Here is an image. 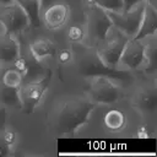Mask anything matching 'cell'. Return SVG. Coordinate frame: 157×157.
<instances>
[{"label":"cell","mask_w":157,"mask_h":157,"mask_svg":"<svg viewBox=\"0 0 157 157\" xmlns=\"http://www.w3.org/2000/svg\"><path fill=\"white\" fill-rule=\"evenodd\" d=\"M96 107L94 102L83 98H66L59 102L52 114V125L60 135L74 136L83 126Z\"/></svg>","instance_id":"1"},{"label":"cell","mask_w":157,"mask_h":157,"mask_svg":"<svg viewBox=\"0 0 157 157\" xmlns=\"http://www.w3.org/2000/svg\"><path fill=\"white\" fill-rule=\"evenodd\" d=\"M87 96L94 103L110 104L119 101L123 96L121 87L118 86L109 76H91L88 77Z\"/></svg>","instance_id":"2"},{"label":"cell","mask_w":157,"mask_h":157,"mask_svg":"<svg viewBox=\"0 0 157 157\" xmlns=\"http://www.w3.org/2000/svg\"><path fill=\"white\" fill-rule=\"evenodd\" d=\"M77 66H78V71L86 77L103 75V76H109L112 78H125L126 76H129V74L121 69L117 70L107 66L101 60L97 52H91V50H86L80 55Z\"/></svg>","instance_id":"3"},{"label":"cell","mask_w":157,"mask_h":157,"mask_svg":"<svg viewBox=\"0 0 157 157\" xmlns=\"http://www.w3.org/2000/svg\"><path fill=\"white\" fill-rule=\"evenodd\" d=\"M52 72H47L40 80H33L27 83H22L18 87V97L21 101V109L26 113H32L34 108L40 103L44 97L48 86L50 83Z\"/></svg>","instance_id":"4"},{"label":"cell","mask_w":157,"mask_h":157,"mask_svg":"<svg viewBox=\"0 0 157 157\" xmlns=\"http://www.w3.org/2000/svg\"><path fill=\"white\" fill-rule=\"evenodd\" d=\"M128 39L129 37H126L124 33L118 31L115 27H112L107 33L102 47L97 50V54L101 58V60L107 66L117 69L121 52Z\"/></svg>","instance_id":"5"},{"label":"cell","mask_w":157,"mask_h":157,"mask_svg":"<svg viewBox=\"0 0 157 157\" xmlns=\"http://www.w3.org/2000/svg\"><path fill=\"white\" fill-rule=\"evenodd\" d=\"M145 4L146 2L140 4L130 10L121 11V12L107 11L113 27H115L118 31L124 33L126 37L132 38L139 31V27H140V23L142 20V15H144Z\"/></svg>","instance_id":"6"},{"label":"cell","mask_w":157,"mask_h":157,"mask_svg":"<svg viewBox=\"0 0 157 157\" xmlns=\"http://www.w3.org/2000/svg\"><path fill=\"white\" fill-rule=\"evenodd\" d=\"M31 25L29 17L26 11L17 4L12 2L6 5L0 11V26L5 28L6 34H13L26 29Z\"/></svg>","instance_id":"7"},{"label":"cell","mask_w":157,"mask_h":157,"mask_svg":"<svg viewBox=\"0 0 157 157\" xmlns=\"http://www.w3.org/2000/svg\"><path fill=\"white\" fill-rule=\"evenodd\" d=\"M86 16H87L86 28L88 34L91 36L92 39L97 42H103L107 33L113 27L107 11L94 5L90 9H86Z\"/></svg>","instance_id":"8"},{"label":"cell","mask_w":157,"mask_h":157,"mask_svg":"<svg viewBox=\"0 0 157 157\" xmlns=\"http://www.w3.org/2000/svg\"><path fill=\"white\" fill-rule=\"evenodd\" d=\"M145 64V44L134 38H129L124 45L118 65L128 70H137Z\"/></svg>","instance_id":"9"},{"label":"cell","mask_w":157,"mask_h":157,"mask_svg":"<svg viewBox=\"0 0 157 157\" xmlns=\"http://www.w3.org/2000/svg\"><path fill=\"white\" fill-rule=\"evenodd\" d=\"M70 6L64 2H55L49 5L43 13V23L48 29L55 31L61 28L69 20Z\"/></svg>","instance_id":"10"},{"label":"cell","mask_w":157,"mask_h":157,"mask_svg":"<svg viewBox=\"0 0 157 157\" xmlns=\"http://www.w3.org/2000/svg\"><path fill=\"white\" fill-rule=\"evenodd\" d=\"M157 29V12H156V7L148 4H145L144 7V15H142V20L139 27L137 33L132 37L134 39H146L151 36H153L156 33Z\"/></svg>","instance_id":"11"},{"label":"cell","mask_w":157,"mask_h":157,"mask_svg":"<svg viewBox=\"0 0 157 157\" xmlns=\"http://www.w3.org/2000/svg\"><path fill=\"white\" fill-rule=\"evenodd\" d=\"M21 55V44L12 34H5L0 38V63L13 64Z\"/></svg>","instance_id":"12"},{"label":"cell","mask_w":157,"mask_h":157,"mask_svg":"<svg viewBox=\"0 0 157 157\" xmlns=\"http://www.w3.org/2000/svg\"><path fill=\"white\" fill-rule=\"evenodd\" d=\"M157 103L156 91L153 88H141L135 92L131 98V104L140 112H152Z\"/></svg>","instance_id":"13"},{"label":"cell","mask_w":157,"mask_h":157,"mask_svg":"<svg viewBox=\"0 0 157 157\" xmlns=\"http://www.w3.org/2000/svg\"><path fill=\"white\" fill-rule=\"evenodd\" d=\"M56 48L55 44L48 38H38L29 44V53L36 61H42L54 55Z\"/></svg>","instance_id":"14"},{"label":"cell","mask_w":157,"mask_h":157,"mask_svg":"<svg viewBox=\"0 0 157 157\" xmlns=\"http://www.w3.org/2000/svg\"><path fill=\"white\" fill-rule=\"evenodd\" d=\"M103 124L110 132H121L126 126V117L119 109H110L104 114Z\"/></svg>","instance_id":"15"},{"label":"cell","mask_w":157,"mask_h":157,"mask_svg":"<svg viewBox=\"0 0 157 157\" xmlns=\"http://www.w3.org/2000/svg\"><path fill=\"white\" fill-rule=\"evenodd\" d=\"M28 15L31 25L33 27H38L40 23V9H42V0H15Z\"/></svg>","instance_id":"16"},{"label":"cell","mask_w":157,"mask_h":157,"mask_svg":"<svg viewBox=\"0 0 157 157\" xmlns=\"http://www.w3.org/2000/svg\"><path fill=\"white\" fill-rule=\"evenodd\" d=\"M0 102L6 108H20L21 109V101L18 97V88L11 87H2L0 91Z\"/></svg>","instance_id":"17"},{"label":"cell","mask_w":157,"mask_h":157,"mask_svg":"<svg viewBox=\"0 0 157 157\" xmlns=\"http://www.w3.org/2000/svg\"><path fill=\"white\" fill-rule=\"evenodd\" d=\"M23 75L17 70V69H7L4 75H2V85L5 87H11V88H18L23 83Z\"/></svg>","instance_id":"18"},{"label":"cell","mask_w":157,"mask_h":157,"mask_svg":"<svg viewBox=\"0 0 157 157\" xmlns=\"http://www.w3.org/2000/svg\"><path fill=\"white\" fill-rule=\"evenodd\" d=\"M94 4L103 9L104 11L109 12H121L124 11V2L123 0H94Z\"/></svg>","instance_id":"19"},{"label":"cell","mask_w":157,"mask_h":157,"mask_svg":"<svg viewBox=\"0 0 157 157\" xmlns=\"http://www.w3.org/2000/svg\"><path fill=\"white\" fill-rule=\"evenodd\" d=\"M67 39L72 43H81L86 37V31L82 26L72 25L67 29Z\"/></svg>","instance_id":"20"},{"label":"cell","mask_w":157,"mask_h":157,"mask_svg":"<svg viewBox=\"0 0 157 157\" xmlns=\"http://www.w3.org/2000/svg\"><path fill=\"white\" fill-rule=\"evenodd\" d=\"M0 132H1L0 135H1L2 141L6 144L9 148H11L17 142V132L12 128H4Z\"/></svg>","instance_id":"21"},{"label":"cell","mask_w":157,"mask_h":157,"mask_svg":"<svg viewBox=\"0 0 157 157\" xmlns=\"http://www.w3.org/2000/svg\"><path fill=\"white\" fill-rule=\"evenodd\" d=\"M56 58H58V61L60 64H69V63L72 61L74 54H72V52L70 49H61V50L58 52Z\"/></svg>","instance_id":"22"},{"label":"cell","mask_w":157,"mask_h":157,"mask_svg":"<svg viewBox=\"0 0 157 157\" xmlns=\"http://www.w3.org/2000/svg\"><path fill=\"white\" fill-rule=\"evenodd\" d=\"M123 2H124V11H126V10H130V9L140 5V4H144L145 0H123Z\"/></svg>","instance_id":"23"},{"label":"cell","mask_w":157,"mask_h":157,"mask_svg":"<svg viewBox=\"0 0 157 157\" xmlns=\"http://www.w3.org/2000/svg\"><path fill=\"white\" fill-rule=\"evenodd\" d=\"M137 136H139L140 139H147V137H150L148 126H146V125L140 126V128H139V130H137Z\"/></svg>","instance_id":"24"},{"label":"cell","mask_w":157,"mask_h":157,"mask_svg":"<svg viewBox=\"0 0 157 157\" xmlns=\"http://www.w3.org/2000/svg\"><path fill=\"white\" fill-rule=\"evenodd\" d=\"M6 123V107H0V131L5 128Z\"/></svg>","instance_id":"25"},{"label":"cell","mask_w":157,"mask_h":157,"mask_svg":"<svg viewBox=\"0 0 157 157\" xmlns=\"http://www.w3.org/2000/svg\"><path fill=\"white\" fill-rule=\"evenodd\" d=\"M7 155H10V148H9V147L6 146V144L2 141L1 135H0V157L7 156Z\"/></svg>","instance_id":"26"},{"label":"cell","mask_w":157,"mask_h":157,"mask_svg":"<svg viewBox=\"0 0 157 157\" xmlns=\"http://www.w3.org/2000/svg\"><path fill=\"white\" fill-rule=\"evenodd\" d=\"M82 4H83L85 10H86V9H90V7H92V6L96 5V4H94V0H82Z\"/></svg>","instance_id":"27"},{"label":"cell","mask_w":157,"mask_h":157,"mask_svg":"<svg viewBox=\"0 0 157 157\" xmlns=\"http://www.w3.org/2000/svg\"><path fill=\"white\" fill-rule=\"evenodd\" d=\"M15 0H0V4L1 5H4V6H6V5H10V4H12Z\"/></svg>","instance_id":"28"},{"label":"cell","mask_w":157,"mask_h":157,"mask_svg":"<svg viewBox=\"0 0 157 157\" xmlns=\"http://www.w3.org/2000/svg\"><path fill=\"white\" fill-rule=\"evenodd\" d=\"M145 2H146V4H148V5H152V6H155V7H156V4H155V2H156V0H145Z\"/></svg>","instance_id":"29"},{"label":"cell","mask_w":157,"mask_h":157,"mask_svg":"<svg viewBox=\"0 0 157 157\" xmlns=\"http://www.w3.org/2000/svg\"><path fill=\"white\" fill-rule=\"evenodd\" d=\"M53 0H42V7L45 5V4H49V2H52Z\"/></svg>","instance_id":"30"}]
</instances>
